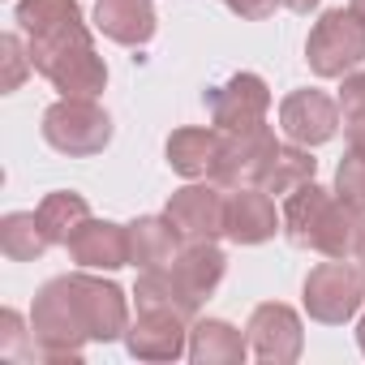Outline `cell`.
<instances>
[{
	"instance_id": "1",
	"label": "cell",
	"mask_w": 365,
	"mask_h": 365,
	"mask_svg": "<svg viewBox=\"0 0 365 365\" xmlns=\"http://www.w3.org/2000/svg\"><path fill=\"white\" fill-rule=\"evenodd\" d=\"M18 22L31 35V65L48 82H56V91H65L69 99H95L103 91L108 69L95 56L73 0H22Z\"/></svg>"
},
{
	"instance_id": "2",
	"label": "cell",
	"mask_w": 365,
	"mask_h": 365,
	"mask_svg": "<svg viewBox=\"0 0 365 365\" xmlns=\"http://www.w3.org/2000/svg\"><path fill=\"white\" fill-rule=\"evenodd\" d=\"M125 331V297L112 284L69 275L52 279L35 305V335L52 356H78V339H116Z\"/></svg>"
},
{
	"instance_id": "3",
	"label": "cell",
	"mask_w": 365,
	"mask_h": 365,
	"mask_svg": "<svg viewBox=\"0 0 365 365\" xmlns=\"http://www.w3.org/2000/svg\"><path fill=\"white\" fill-rule=\"evenodd\" d=\"M284 228L297 250H314L322 258H344V254H352L361 211L348 207L339 194L331 198L327 190H318L309 180V185H301L284 198Z\"/></svg>"
},
{
	"instance_id": "4",
	"label": "cell",
	"mask_w": 365,
	"mask_h": 365,
	"mask_svg": "<svg viewBox=\"0 0 365 365\" xmlns=\"http://www.w3.org/2000/svg\"><path fill=\"white\" fill-rule=\"evenodd\" d=\"M305 61L318 78H344L348 69H356L365 61V22L348 9H331L322 14V22L309 31L305 43Z\"/></svg>"
},
{
	"instance_id": "5",
	"label": "cell",
	"mask_w": 365,
	"mask_h": 365,
	"mask_svg": "<svg viewBox=\"0 0 365 365\" xmlns=\"http://www.w3.org/2000/svg\"><path fill=\"white\" fill-rule=\"evenodd\" d=\"M43 138L65 155H95V150L108 146L112 120H108L103 108H95V99H69L65 95L56 108H48Z\"/></svg>"
},
{
	"instance_id": "6",
	"label": "cell",
	"mask_w": 365,
	"mask_h": 365,
	"mask_svg": "<svg viewBox=\"0 0 365 365\" xmlns=\"http://www.w3.org/2000/svg\"><path fill=\"white\" fill-rule=\"evenodd\" d=\"M361 301H365V275L344 258H327L305 279V309L318 322H344L361 309Z\"/></svg>"
},
{
	"instance_id": "7",
	"label": "cell",
	"mask_w": 365,
	"mask_h": 365,
	"mask_svg": "<svg viewBox=\"0 0 365 365\" xmlns=\"http://www.w3.org/2000/svg\"><path fill=\"white\" fill-rule=\"evenodd\" d=\"M279 155V142L267 125H254V129H237V133H224V155L215 163V176L224 190H241V185H262V176L271 168V159Z\"/></svg>"
},
{
	"instance_id": "8",
	"label": "cell",
	"mask_w": 365,
	"mask_h": 365,
	"mask_svg": "<svg viewBox=\"0 0 365 365\" xmlns=\"http://www.w3.org/2000/svg\"><path fill=\"white\" fill-rule=\"evenodd\" d=\"M207 108H211L215 129H224V133L254 129V125H262V116L271 108V91L258 73H237L232 82L207 91Z\"/></svg>"
},
{
	"instance_id": "9",
	"label": "cell",
	"mask_w": 365,
	"mask_h": 365,
	"mask_svg": "<svg viewBox=\"0 0 365 365\" xmlns=\"http://www.w3.org/2000/svg\"><path fill=\"white\" fill-rule=\"evenodd\" d=\"M224 211H228V194L220 180L190 185V190L172 194V202H168V220L190 241H211L215 232H224Z\"/></svg>"
},
{
	"instance_id": "10",
	"label": "cell",
	"mask_w": 365,
	"mask_h": 365,
	"mask_svg": "<svg viewBox=\"0 0 365 365\" xmlns=\"http://www.w3.org/2000/svg\"><path fill=\"white\" fill-rule=\"evenodd\" d=\"M279 129L297 146H318V142L335 138V129H339V103L331 95H322V91H297L279 108Z\"/></svg>"
},
{
	"instance_id": "11",
	"label": "cell",
	"mask_w": 365,
	"mask_h": 365,
	"mask_svg": "<svg viewBox=\"0 0 365 365\" xmlns=\"http://www.w3.org/2000/svg\"><path fill=\"white\" fill-rule=\"evenodd\" d=\"M245 339H250V352L258 361H297V352H301V322H297V314L288 305L267 301V305L254 309Z\"/></svg>"
},
{
	"instance_id": "12",
	"label": "cell",
	"mask_w": 365,
	"mask_h": 365,
	"mask_svg": "<svg viewBox=\"0 0 365 365\" xmlns=\"http://www.w3.org/2000/svg\"><path fill=\"white\" fill-rule=\"evenodd\" d=\"M224 232L237 245H258L267 237H275V202L267 190L241 185L228 194V211H224Z\"/></svg>"
},
{
	"instance_id": "13",
	"label": "cell",
	"mask_w": 365,
	"mask_h": 365,
	"mask_svg": "<svg viewBox=\"0 0 365 365\" xmlns=\"http://www.w3.org/2000/svg\"><path fill=\"white\" fill-rule=\"evenodd\" d=\"M69 254L78 258V267H99V271H116L129 262V228L120 224H99V220H86L73 241H69Z\"/></svg>"
},
{
	"instance_id": "14",
	"label": "cell",
	"mask_w": 365,
	"mask_h": 365,
	"mask_svg": "<svg viewBox=\"0 0 365 365\" xmlns=\"http://www.w3.org/2000/svg\"><path fill=\"white\" fill-rule=\"evenodd\" d=\"M224 155V129H176L168 138V163L180 176H215V163Z\"/></svg>"
},
{
	"instance_id": "15",
	"label": "cell",
	"mask_w": 365,
	"mask_h": 365,
	"mask_svg": "<svg viewBox=\"0 0 365 365\" xmlns=\"http://www.w3.org/2000/svg\"><path fill=\"white\" fill-rule=\"evenodd\" d=\"M138 309H146V314H172V318H185L190 322L198 314V297L176 279V271L168 262V267L142 271V279H138Z\"/></svg>"
},
{
	"instance_id": "16",
	"label": "cell",
	"mask_w": 365,
	"mask_h": 365,
	"mask_svg": "<svg viewBox=\"0 0 365 365\" xmlns=\"http://www.w3.org/2000/svg\"><path fill=\"white\" fill-rule=\"evenodd\" d=\"M95 22L108 39L125 43V48H138L155 35V9L150 0H99L95 5Z\"/></svg>"
},
{
	"instance_id": "17",
	"label": "cell",
	"mask_w": 365,
	"mask_h": 365,
	"mask_svg": "<svg viewBox=\"0 0 365 365\" xmlns=\"http://www.w3.org/2000/svg\"><path fill=\"white\" fill-rule=\"evenodd\" d=\"M180 327H185V318L138 309V327L129 331V352L146 356V361H172V356L185 352V335H180Z\"/></svg>"
},
{
	"instance_id": "18",
	"label": "cell",
	"mask_w": 365,
	"mask_h": 365,
	"mask_svg": "<svg viewBox=\"0 0 365 365\" xmlns=\"http://www.w3.org/2000/svg\"><path fill=\"white\" fill-rule=\"evenodd\" d=\"M176 245H180V228L168 215L163 220H138L129 228V262H138L142 271L176 262Z\"/></svg>"
},
{
	"instance_id": "19",
	"label": "cell",
	"mask_w": 365,
	"mask_h": 365,
	"mask_svg": "<svg viewBox=\"0 0 365 365\" xmlns=\"http://www.w3.org/2000/svg\"><path fill=\"white\" fill-rule=\"evenodd\" d=\"M172 271H176V279H180V284H185V288L202 301V297H211V292H215V284L224 279V254H220L211 241H194L185 254H176Z\"/></svg>"
},
{
	"instance_id": "20",
	"label": "cell",
	"mask_w": 365,
	"mask_h": 365,
	"mask_svg": "<svg viewBox=\"0 0 365 365\" xmlns=\"http://www.w3.org/2000/svg\"><path fill=\"white\" fill-rule=\"evenodd\" d=\"M245 352H250V339L237 327L215 322V318H207V322L194 327V339H190V356L194 361L215 365V361H241Z\"/></svg>"
},
{
	"instance_id": "21",
	"label": "cell",
	"mask_w": 365,
	"mask_h": 365,
	"mask_svg": "<svg viewBox=\"0 0 365 365\" xmlns=\"http://www.w3.org/2000/svg\"><path fill=\"white\" fill-rule=\"evenodd\" d=\"M314 159H309V150H301V146H279V155L271 159V168H267V176H262V190L271 194V198H288L292 190H301V185H309L314 180Z\"/></svg>"
},
{
	"instance_id": "22",
	"label": "cell",
	"mask_w": 365,
	"mask_h": 365,
	"mask_svg": "<svg viewBox=\"0 0 365 365\" xmlns=\"http://www.w3.org/2000/svg\"><path fill=\"white\" fill-rule=\"evenodd\" d=\"M35 215H39V228L48 232V241H52V245H69V241H73V232L91 220V207H86L78 194H52Z\"/></svg>"
},
{
	"instance_id": "23",
	"label": "cell",
	"mask_w": 365,
	"mask_h": 365,
	"mask_svg": "<svg viewBox=\"0 0 365 365\" xmlns=\"http://www.w3.org/2000/svg\"><path fill=\"white\" fill-rule=\"evenodd\" d=\"M52 241L48 232L39 228V215H9L5 220V254L9 258H35L43 254Z\"/></svg>"
},
{
	"instance_id": "24",
	"label": "cell",
	"mask_w": 365,
	"mask_h": 365,
	"mask_svg": "<svg viewBox=\"0 0 365 365\" xmlns=\"http://www.w3.org/2000/svg\"><path fill=\"white\" fill-rule=\"evenodd\" d=\"M335 194L348 207L365 211V155L361 150H348V159L339 163V172H335Z\"/></svg>"
},
{
	"instance_id": "25",
	"label": "cell",
	"mask_w": 365,
	"mask_h": 365,
	"mask_svg": "<svg viewBox=\"0 0 365 365\" xmlns=\"http://www.w3.org/2000/svg\"><path fill=\"white\" fill-rule=\"evenodd\" d=\"M339 112H344V116L365 112V73H356V78L344 82V91H339Z\"/></svg>"
},
{
	"instance_id": "26",
	"label": "cell",
	"mask_w": 365,
	"mask_h": 365,
	"mask_svg": "<svg viewBox=\"0 0 365 365\" xmlns=\"http://www.w3.org/2000/svg\"><path fill=\"white\" fill-rule=\"evenodd\" d=\"M224 5L232 9V14H241V18H267V14H275V5L279 0H224Z\"/></svg>"
},
{
	"instance_id": "27",
	"label": "cell",
	"mask_w": 365,
	"mask_h": 365,
	"mask_svg": "<svg viewBox=\"0 0 365 365\" xmlns=\"http://www.w3.org/2000/svg\"><path fill=\"white\" fill-rule=\"evenodd\" d=\"M344 129H348V146L365 155V112H356V116H344Z\"/></svg>"
},
{
	"instance_id": "28",
	"label": "cell",
	"mask_w": 365,
	"mask_h": 365,
	"mask_svg": "<svg viewBox=\"0 0 365 365\" xmlns=\"http://www.w3.org/2000/svg\"><path fill=\"white\" fill-rule=\"evenodd\" d=\"M5 56H9V78H5V91H14V86H18V78H22V61H18V39H14V35L5 39Z\"/></svg>"
},
{
	"instance_id": "29",
	"label": "cell",
	"mask_w": 365,
	"mask_h": 365,
	"mask_svg": "<svg viewBox=\"0 0 365 365\" xmlns=\"http://www.w3.org/2000/svg\"><path fill=\"white\" fill-rule=\"evenodd\" d=\"M352 254H356V262H361V275H365V220H361V228H356V241H352Z\"/></svg>"
},
{
	"instance_id": "30",
	"label": "cell",
	"mask_w": 365,
	"mask_h": 365,
	"mask_svg": "<svg viewBox=\"0 0 365 365\" xmlns=\"http://www.w3.org/2000/svg\"><path fill=\"white\" fill-rule=\"evenodd\" d=\"M279 5H284V9H292V14H309L318 0H279Z\"/></svg>"
},
{
	"instance_id": "31",
	"label": "cell",
	"mask_w": 365,
	"mask_h": 365,
	"mask_svg": "<svg viewBox=\"0 0 365 365\" xmlns=\"http://www.w3.org/2000/svg\"><path fill=\"white\" fill-rule=\"evenodd\" d=\"M348 9H352V14H356L361 22H365V0H352V5H348Z\"/></svg>"
},
{
	"instance_id": "32",
	"label": "cell",
	"mask_w": 365,
	"mask_h": 365,
	"mask_svg": "<svg viewBox=\"0 0 365 365\" xmlns=\"http://www.w3.org/2000/svg\"><path fill=\"white\" fill-rule=\"evenodd\" d=\"M356 335H361V352H365V318H361V331Z\"/></svg>"
}]
</instances>
